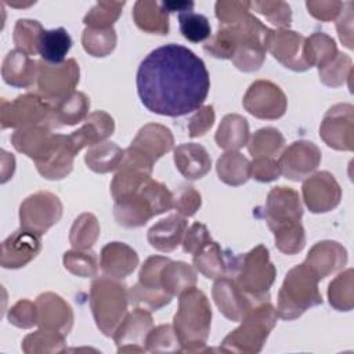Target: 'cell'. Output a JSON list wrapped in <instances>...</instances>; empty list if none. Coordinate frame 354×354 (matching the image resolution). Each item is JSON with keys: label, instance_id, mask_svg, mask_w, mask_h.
<instances>
[{"label": "cell", "instance_id": "cell-1", "mask_svg": "<svg viewBox=\"0 0 354 354\" xmlns=\"http://www.w3.org/2000/svg\"><path fill=\"white\" fill-rule=\"evenodd\" d=\"M210 88L205 62L189 48L169 43L152 50L137 71L142 105L158 115L178 118L202 108Z\"/></svg>", "mask_w": 354, "mask_h": 354}, {"label": "cell", "instance_id": "cell-2", "mask_svg": "<svg viewBox=\"0 0 354 354\" xmlns=\"http://www.w3.org/2000/svg\"><path fill=\"white\" fill-rule=\"evenodd\" d=\"M113 216L126 228L142 227L149 218L173 209V192L142 169L120 163L111 183Z\"/></svg>", "mask_w": 354, "mask_h": 354}, {"label": "cell", "instance_id": "cell-3", "mask_svg": "<svg viewBox=\"0 0 354 354\" xmlns=\"http://www.w3.org/2000/svg\"><path fill=\"white\" fill-rule=\"evenodd\" d=\"M212 308L207 296L192 286L178 299V310L173 318V328L183 351L201 353L210 333Z\"/></svg>", "mask_w": 354, "mask_h": 354}, {"label": "cell", "instance_id": "cell-4", "mask_svg": "<svg viewBox=\"0 0 354 354\" xmlns=\"http://www.w3.org/2000/svg\"><path fill=\"white\" fill-rule=\"evenodd\" d=\"M227 277L232 278L253 303H261L270 300V288L275 281L277 268L270 260L268 249L257 245L248 253L230 254Z\"/></svg>", "mask_w": 354, "mask_h": 354}, {"label": "cell", "instance_id": "cell-5", "mask_svg": "<svg viewBox=\"0 0 354 354\" xmlns=\"http://www.w3.org/2000/svg\"><path fill=\"white\" fill-rule=\"evenodd\" d=\"M318 282V277L304 263L290 268L278 292V317L292 321L303 315L308 308L322 304Z\"/></svg>", "mask_w": 354, "mask_h": 354}, {"label": "cell", "instance_id": "cell-6", "mask_svg": "<svg viewBox=\"0 0 354 354\" xmlns=\"http://www.w3.org/2000/svg\"><path fill=\"white\" fill-rule=\"evenodd\" d=\"M277 318V310L270 300L254 304L241 319V325L224 337L220 350L225 353H259L274 329Z\"/></svg>", "mask_w": 354, "mask_h": 354}, {"label": "cell", "instance_id": "cell-7", "mask_svg": "<svg viewBox=\"0 0 354 354\" xmlns=\"http://www.w3.org/2000/svg\"><path fill=\"white\" fill-rule=\"evenodd\" d=\"M129 292L119 279L101 277L93 281L90 288V308L97 328L112 336L127 314Z\"/></svg>", "mask_w": 354, "mask_h": 354}, {"label": "cell", "instance_id": "cell-8", "mask_svg": "<svg viewBox=\"0 0 354 354\" xmlns=\"http://www.w3.org/2000/svg\"><path fill=\"white\" fill-rule=\"evenodd\" d=\"M174 145L171 131L159 123L144 124L131 144L124 149L122 163L145 170L152 174L153 163L167 153Z\"/></svg>", "mask_w": 354, "mask_h": 354}, {"label": "cell", "instance_id": "cell-9", "mask_svg": "<svg viewBox=\"0 0 354 354\" xmlns=\"http://www.w3.org/2000/svg\"><path fill=\"white\" fill-rule=\"evenodd\" d=\"M165 256H149L141 266L138 282L129 292V301L149 311H156L171 301V297L160 283V271L169 261Z\"/></svg>", "mask_w": 354, "mask_h": 354}, {"label": "cell", "instance_id": "cell-10", "mask_svg": "<svg viewBox=\"0 0 354 354\" xmlns=\"http://www.w3.org/2000/svg\"><path fill=\"white\" fill-rule=\"evenodd\" d=\"M37 94L48 104L55 105L69 97L79 83V64L69 58L62 64H47L43 59L37 61Z\"/></svg>", "mask_w": 354, "mask_h": 354}, {"label": "cell", "instance_id": "cell-11", "mask_svg": "<svg viewBox=\"0 0 354 354\" xmlns=\"http://www.w3.org/2000/svg\"><path fill=\"white\" fill-rule=\"evenodd\" d=\"M51 111L53 105L37 93H26L12 101L3 98L0 108L1 129H24L37 124L48 126Z\"/></svg>", "mask_w": 354, "mask_h": 354}, {"label": "cell", "instance_id": "cell-12", "mask_svg": "<svg viewBox=\"0 0 354 354\" xmlns=\"http://www.w3.org/2000/svg\"><path fill=\"white\" fill-rule=\"evenodd\" d=\"M268 28L250 12L239 22L232 25H220L216 35L209 37L203 44V50L214 58L231 59L236 46L248 39L261 37L268 33Z\"/></svg>", "mask_w": 354, "mask_h": 354}, {"label": "cell", "instance_id": "cell-13", "mask_svg": "<svg viewBox=\"0 0 354 354\" xmlns=\"http://www.w3.org/2000/svg\"><path fill=\"white\" fill-rule=\"evenodd\" d=\"M62 216V203L59 198L47 191H39L29 195L19 206L21 228L41 236Z\"/></svg>", "mask_w": 354, "mask_h": 354}, {"label": "cell", "instance_id": "cell-14", "mask_svg": "<svg viewBox=\"0 0 354 354\" xmlns=\"http://www.w3.org/2000/svg\"><path fill=\"white\" fill-rule=\"evenodd\" d=\"M66 136L53 133L47 124L18 129L11 136V144L18 151L35 160L36 165L46 162L64 144Z\"/></svg>", "mask_w": 354, "mask_h": 354}, {"label": "cell", "instance_id": "cell-15", "mask_svg": "<svg viewBox=\"0 0 354 354\" xmlns=\"http://www.w3.org/2000/svg\"><path fill=\"white\" fill-rule=\"evenodd\" d=\"M303 206L297 191L290 187H274L266 201L264 218L272 232L282 231L300 223Z\"/></svg>", "mask_w": 354, "mask_h": 354}, {"label": "cell", "instance_id": "cell-16", "mask_svg": "<svg viewBox=\"0 0 354 354\" xmlns=\"http://www.w3.org/2000/svg\"><path fill=\"white\" fill-rule=\"evenodd\" d=\"M243 108L259 119L274 120L285 115L288 100L279 86L270 80H256L246 90Z\"/></svg>", "mask_w": 354, "mask_h": 354}, {"label": "cell", "instance_id": "cell-17", "mask_svg": "<svg viewBox=\"0 0 354 354\" xmlns=\"http://www.w3.org/2000/svg\"><path fill=\"white\" fill-rule=\"evenodd\" d=\"M319 137L336 151H353L354 147V106L336 104L330 106L319 126Z\"/></svg>", "mask_w": 354, "mask_h": 354}, {"label": "cell", "instance_id": "cell-18", "mask_svg": "<svg viewBox=\"0 0 354 354\" xmlns=\"http://www.w3.org/2000/svg\"><path fill=\"white\" fill-rule=\"evenodd\" d=\"M152 328L153 319L149 310L136 307L133 311L127 313L112 335L118 346V353L147 351L145 340Z\"/></svg>", "mask_w": 354, "mask_h": 354}, {"label": "cell", "instance_id": "cell-19", "mask_svg": "<svg viewBox=\"0 0 354 354\" xmlns=\"http://www.w3.org/2000/svg\"><path fill=\"white\" fill-rule=\"evenodd\" d=\"M304 39L303 35L290 29H270L264 39V47L285 68L304 72L310 69L303 57Z\"/></svg>", "mask_w": 354, "mask_h": 354}, {"label": "cell", "instance_id": "cell-20", "mask_svg": "<svg viewBox=\"0 0 354 354\" xmlns=\"http://www.w3.org/2000/svg\"><path fill=\"white\" fill-rule=\"evenodd\" d=\"M303 201L310 212L326 213L339 206L342 188L329 171H317L306 177L301 185Z\"/></svg>", "mask_w": 354, "mask_h": 354}, {"label": "cell", "instance_id": "cell-21", "mask_svg": "<svg viewBox=\"0 0 354 354\" xmlns=\"http://www.w3.org/2000/svg\"><path fill=\"white\" fill-rule=\"evenodd\" d=\"M281 174L292 181H300L311 176L321 163L319 148L306 140L292 142L278 159Z\"/></svg>", "mask_w": 354, "mask_h": 354}, {"label": "cell", "instance_id": "cell-22", "mask_svg": "<svg viewBox=\"0 0 354 354\" xmlns=\"http://www.w3.org/2000/svg\"><path fill=\"white\" fill-rule=\"evenodd\" d=\"M37 325L40 329L66 336L73 325L72 307L57 293L46 292L36 299Z\"/></svg>", "mask_w": 354, "mask_h": 354}, {"label": "cell", "instance_id": "cell-23", "mask_svg": "<svg viewBox=\"0 0 354 354\" xmlns=\"http://www.w3.org/2000/svg\"><path fill=\"white\" fill-rule=\"evenodd\" d=\"M41 249L40 236L19 228L8 235L1 243L0 264L3 268H21L32 261Z\"/></svg>", "mask_w": 354, "mask_h": 354}, {"label": "cell", "instance_id": "cell-24", "mask_svg": "<svg viewBox=\"0 0 354 354\" xmlns=\"http://www.w3.org/2000/svg\"><path fill=\"white\" fill-rule=\"evenodd\" d=\"M212 296L220 313L230 321L241 322L246 313L257 303H253L230 277L216 279Z\"/></svg>", "mask_w": 354, "mask_h": 354}, {"label": "cell", "instance_id": "cell-25", "mask_svg": "<svg viewBox=\"0 0 354 354\" xmlns=\"http://www.w3.org/2000/svg\"><path fill=\"white\" fill-rule=\"evenodd\" d=\"M303 263L321 281L346 266L347 250L336 241H321L310 249Z\"/></svg>", "mask_w": 354, "mask_h": 354}, {"label": "cell", "instance_id": "cell-26", "mask_svg": "<svg viewBox=\"0 0 354 354\" xmlns=\"http://www.w3.org/2000/svg\"><path fill=\"white\" fill-rule=\"evenodd\" d=\"M113 118L104 111H95L86 118L80 129L68 136V142L73 153L76 155L84 147H93L98 142L105 141L109 136L113 134Z\"/></svg>", "mask_w": 354, "mask_h": 354}, {"label": "cell", "instance_id": "cell-27", "mask_svg": "<svg viewBox=\"0 0 354 354\" xmlns=\"http://www.w3.org/2000/svg\"><path fill=\"white\" fill-rule=\"evenodd\" d=\"M138 266V254L133 248L123 242L106 243L100 254V267L104 275L123 279Z\"/></svg>", "mask_w": 354, "mask_h": 354}, {"label": "cell", "instance_id": "cell-28", "mask_svg": "<svg viewBox=\"0 0 354 354\" xmlns=\"http://www.w3.org/2000/svg\"><path fill=\"white\" fill-rule=\"evenodd\" d=\"M187 231V217L170 214L155 223L147 234L149 245L159 252H173L181 242Z\"/></svg>", "mask_w": 354, "mask_h": 354}, {"label": "cell", "instance_id": "cell-29", "mask_svg": "<svg viewBox=\"0 0 354 354\" xmlns=\"http://www.w3.org/2000/svg\"><path fill=\"white\" fill-rule=\"evenodd\" d=\"M39 64L19 50H11L3 59V80L14 87H30L37 80Z\"/></svg>", "mask_w": 354, "mask_h": 354}, {"label": "cell", "instance_id": "cell-30", "mask_svg": "<svg viewBox=\"0 0 354 354\" xmlns=\"http://www.w3.org/2000/svg\"><path fill=\"white\" fill-rule=\"evenodd\" d=\"M174 163L187 180L202 178L212 167V159L207 151L195 142L178 145L174 149Z\"/></svg>", "mask_w": 354, "mask_h": 354}, {"label": "cell", "instance_id": "cell-31", "mask_svg": "<svg viewBox=\"0 0 354 354\" xmlns=\"http://www.w3.org/2000/svg\"><path fill=\"white\" fill-rule=\"evenodd\" d=\"M90 100L82 91H73L69 97L53 105L50 115V127H62L73 126L80 122H84L88 116Z\"/></svg>", "mask_w": 354, "mask_h": 354}, {"label": "cell", "instance_id": "cell-32", "mask_svg": "<svg viewBox=\"0 0 354 354\" xmlns=\"http://www.w3.org/2000/svg\"><path fill=\"white\" fill-rule=\"evenodd\" d=\"M230 254H225L221 246L216 241L205 243L199 252L192 256L195 268L209 279H218L228 275V260Z\"/></svg>", "mask_w": 354, "mask_h": 354}, {"label": "cell", "instance_id": "cell-33", "mask_svg": "<svg viewBox=\"0 0 354 354\" xmlns=\"http://www.w3.org/2000/svg\"><path fill=\"white\" fill-rule=\"evenodd\" d=\"M133 19L136 25L147 33L167 35L169 32V14L158 1H136L133 7Z\"/></svg>", "mask_w": 354, "mask_h": 354}, {"label": "cell", "instance_id": "cell-34", "mask_svg": "<svg viewBox=\"0 0 354 354\" xmlns=\"http://www.w3.org/2000/svg\"><path fill=\"white\" fill-rule=\"evenodd\" d=\"M216 144L225 151H238L248 145L249 141V124L248 120L238 115H225L214 136Z\"/></svg>", "mask_w": 354, "mask_h": 354}, {"label": "cell", "instance_id": "cell-35", "mask_svg": "<svg viewBox=\"0 0 354 354\" xmlns=\"http://www.w3.org/2000/svg\"><path fill=\"white\" fill-rule=\"evenodd\" d=\"M160 283L170 296H180L196 285V272L192 266L184 261L169 260L160 271Z\"/></svg>", "mask_w": 354, "mask_h": 354}, {"label": "cell", "instance_id": "cell-36", "mask_svg": "<svg viewBox=\"0 0 354 354\" xmlns=\"http://www.w3.org/2000/svg\"><path fill=\"white\" fill-rule=\"evenodd\" d=\"M124 156V149L115 142L102 141L90 147L84 155V162L94 173H109L118 170Z\"/></svg>", "mask_w": 354, "mask_h": 354}, {"label": "cell", "instance_id": "cell-37", "mask_svg": "<svg viewBox=\"0 0 354 354\" xmlns=\"http://www.w3.org/2000/svg\"><path fill=\"white\" fill-rule=\"evenodd\" d=\"M218 178L232 187L245 184L250 178V162L238 151H227L216 163Z\"/></svg>", "mask_w": 354, "mask_h": 354}, {"label": "cell", "instance_id": "cell-38", "mask_svg": "<svg viewBox=\"0 0 354 354\" xmlns=\"http://www.w3.org/2000/svg\"><path fill=\"white\" fill-rule=\"evenodd\" d=\"M339 54L335 40L322 32H315L304 39L303 57L308 68L318 69L328 65Z\"/></svg>", "mask_w": 354, "mask_h": 354}, {"label": "cell", "instance_id": "cell-39", "mask_svg": "<svg viewBox=\"0 0 354 354\" xmlns=\"http://www.w3.org/2000/svg\"><path fill=\"white\" fill-rule=\"evenodd\" d=\"M72 47V37L64 28L43 30L39 44V54L47 64H62Z\"/></svg>", "mask_w": 354, "mask_h": 354}, {"label": "cell", "instance_id": "cell-40", "mask_svg": "<svg viewBox=\"0 0 354 354\" xmlns=\"http://www.w3.org/2000/svg\"><path fill=\"white\" fill-rule=\"evenodd\" d=\"M264 39L254 37L239 43L231 57L232 64L242 72L257 71L266 58Z\"/></svg>", "mask_w": 354, "mask_h": 354}, {"label": "cell", "instance_id": "cell-41", "mask_svg": "<svg viewBox=\"0 0 354 354\" xmlns=\"http://www.w3.org/2000/svg\"><path fill=\"white\" fill-rule=\"evenodd\" d=\"M285 145V138L275 127L259 129L248 141V151L254 158H274Z\"/></svg>", "mask_w": 354, "mask_h": 354}, {"label": "cell", "instance_id": "cell-42", "mask_svg": "<svg viewBox=\"0 0 354 354\" xmlns=\"http://www.w3.org/2000/svg\"><path fill=\"white\" fill-rule=\"evenodd\" d=\"M329 304L337 311H350L354 306L353 268L340 272L328 288Z\"/></svg>", "mask_w": 354, "mask_h": 354}, {"label": "cell", "instance_id": "cell-43", "mask_svg": "<svg viewBox=\"0 0 354 354\" xmlns=\"http://www.w3.org/2000/svg\"><path fill=\"white\" fill-rule=\"evenodd\" d=\"M100 236V224L93 213H82L72 224L69 242L73 249L87 250Z\"/></svg>", "mask_w": 354, "mask_h": 354}, {"label": "cell", "instance_id": "cell-44", "mask_svg": "<svg viewBox=\"0 0 354 354\" xmlns=\"http://www.w3.org/2000/svg\"><path fill=\"white\" fill-rule=\"evenodd\" d=\"M116 32L113 28H86L82 33V46L91 57H106L116 47Z\"/></svg>", "mask_w": 354, "mask_h": 354}, {"label": "cell", "instance_id": "cell-45", "mask_svg": "<svg viewBox=\"0 0 354 354\" xmlns=\"http://www.w3.org/2000/svg\"><path fill=\"white\" fill-rule=\"evenodd\" d=\"M43 30L44 29L40 25V22L35 19H18L12 35V40L17 50L28 55H35L36 53H39V44Z\"/></svg>", "mask_w": 354, "mask_h": 354}, {"label": "cell", "instance_id": "cell-46", "mask_svg": "<svg viewBox=\"0 0 354 354\" xmlns=\"http://www.w3.org/2000/svg\"><path fill=\"white\" fill-rule=\"evenodd\" d=\"M65 336L57 332L39 329L22 340V351L32 353H61L65 350Z\"/></svg>", "mask_w": 354, "mask_h": 354}, {"label": "cell", "instance_id": "cell-47", "mask_svg": "<svg viewBox=\"0 0 354 354\" xmlns=\"http://www.w3.org/2000/svg\"><path fill=\"white\" fill-rule=\"evenodd\" d=\"M124 1H98L83 18L86 28L95 29H108L118 21Z\"/></svg>", "mask_w": 354, "mask_h": 354}, {"label": "cell", "instance_id": "cell-48", "mask_svg": "<svg viewBox=\"0 0 354 354\" xmlns=\"http://www.w3.org/2000/svg\"><path fill=\"white\" fill-rule=\"evenodd\" d=\"M319 80L329 87H339L350 83L353 76V61L347 54L339 53L328 65L318 69Z\"/></svg>", "mask_w": 354, "mask_h": 354}, {"label": "cell", "instance_id": "cell-49", "mask_svg": "<svg viewBox=\"0 0 354 354\" xmlns=\"http://www.w3.org/2000/svg\"><path fill=\"white\" fill-rule=\"evenodd\" d=\"M62 263H64L65 270H68L71 274L82 277V278L95 277L98 274L97 256L90 249L68 250L64 253Z\"/></svg>", "mask_w": 354, "mask_h": 354}, {"label": "cell", "instance_id": "cell-50", "mask_svg": "<svg viewBox=\"0 0 354 354\" xmlns=\"http://www.w3.org/2000/svg\"><path fill=\"white\" fill-rule=\"evenodd\" d=\"M178 25L181 35L192 43H201L210 37L212 26L203 14L187 11L178 14Z\"/></svg>", "mask_w": 354, "mask_h": 354}, {"label": "cell", "instance_id": "cell-51", "mask_svg": "<svg viewBox=\"0 0 354 354\" xmlns=\"http://www.w3.org/2000/svg\"><path fill=\"white\" fill-rule=\"evenodd\" d=\"M145 348L149 353H163V351H183L180 342L176 336L173 325L162 324L152 328L145 340Z\"/></svg>", "mask_w": 354, "mask_h": 354}, {"label": "cell", "instance_id": "cell-52", "mask_svg": "<svg viewBox=\"0 0 354 354\" xmlns=\"http://www.w3.org/2000/svg\"><path fill=\"white\" fill-rule=\"evenodd\" d=\"M250 8L264 15L272 25L279 29H289L292 22V11L285 1H250Z\"/></svg>", "mask_w": 354, "mask_h": 354}, {"label": "cell", "instance_id": "cell-53", "mask_svg": "<svg viewBox=\"0 0 354 354\" xmlns=\"http://www.w3.org/2000/svg\"><path fill=\"white\" fill-rule=\"evenodd\" d=\"M275 246L279 252L285 254H296L303 250L306 245V234L301 223L285 228L282 231L274 232Z\"/></svg>", "mask_w": 354, "mask_h": 354}, {"label": "cell", "instance_id": "cell-54", "mask_svg": "<svg viewBox=\"0 0 354 354\" xmlns=\"http://www.w3.org/2000/svg\"><path fill=\"white\" fill-rule=\"evenodd\" d=\"M8 322L12 324L17 328L29 329L35 325H37V311H36V303H32L30 300L22 299L17 301L7 314Z\"/></svg>", "mask_w": 354, "mask_h": 354}, {"label": "cell", "instance_id": "cell-55", "mask_svg": "<svg viewBox=\"0 0 354 354\" xmlns=\"http://www.w3.org/2000/svg\"><path fill=\"white\" fill-rule=\"evenodd\" d=\"M216 17L220 25H232L239 22L250 12V1H225L220 0L214 6Z\"/></svg>", "mask_w": 354, "mask_h": 354}, {"label": "cell", "instance_id": "cell-56", "mask_svg": "<svg viewBox=\"0 0 354 354\" xmlns=\"http://www.w3.org/2000/svg\"><path fill=\"white\" fill-rule=\"evenodd\" d=\"M201 205V194L191 185H183L176 194H173V207L184 217L194 216Z\"/></svg>", "mask_w": 354, "mask_h": 354}, {"label": "cell", "instance_id": "cell-57", "mask_svg": "<svg viewBox=\"0 0 354 354\" xmlns=\"http://www.w3.org/2000/svg\"><path fill=\"white\" fill-rule=\"evenodd\" d=\"M281 176L279 163L275 158H254L250 162V177L260 183H270Z\"/></svg>", "mask_w": 354, "mask_h": 354}, {"label": "cell", "instance_id": "cell-58", "mask_svg": "<svg viewBox=\"0 0 354 354\" xmlns=\"http://www.w3.org/2000/svg\"><path fill=\"white\" fill-rule=\"evenodd\" d=\"M209 241H212V236L209 234L207 227L205 224H202V223H194L185 231V235H184L183 242H181L183 250L185 253L194 256Z\"/></svg>", "mask_w": 354, "mask_h": 354}, {"label": "cell", "instance_id": "cell-59", "mask_svg": "<svg viewBox=\"0 0 354 354\" xmlns=\"http://www.w3.org/2000/svg\"><path fill=\"white\" fill-rule=\"evenodd\" d=\"M306 7L314 18L324 21V22H329V21L336 19L342 14V11L344 8V3L330 1V0H328V1H324V0H321V1L311 0L310 1L308 0V1H306Z\"/></svg>", "mask_w": 354, "mask_h": 354}, {"label": "cell", "instance_id": "cell-60", "mask_svg": "<svg viewBox=\"0 0 354 354\" xmlns=\"http://www.w3.org/2000/svg\"><path fill=\"white\" fill-rule=\"evenodd\" d=\"M214 109L212 105L202 106L196 111V113L188 122V136L195 138L207 133V130L214 123Z\"/></svg>", "mask_w": 354, "mask_h": 354}, {"label": "cell", "instance_id": "cell-61", "mask_svg": "<svg viewBox=\"0 0 354 354\" xmlns=\"http://www.w3.org/2000/svg\"><path fill=\"white\" fill-rule=\"evenodd\" d=\"M351 3H348V10L337 19L336 29L339 32V37L342 43L347 48H353V12H351Z\"/></svg>", "mask_w": 354, "mask_h": 354}, {"label": "cell", "instance_id": "cell-62", "mask_svg": "<svg viewBox=\"0 0 354 354\" xmlns=\"http://www.w3.org/2000/svg\"><path fill=\"white\" fill-rule=\"evenodd\" d=\"M162 8L169 14V12H177L181 14V12H187V11H192L194 8V1H162Z\"/></svg>", "mask_w": 354, "mask_h": 354}]
</instances>
